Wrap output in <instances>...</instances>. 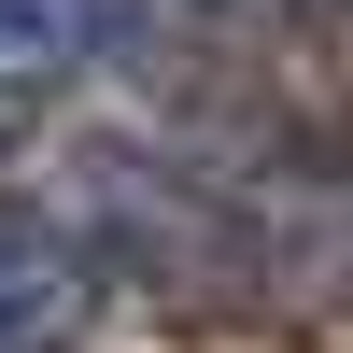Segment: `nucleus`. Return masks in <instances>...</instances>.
I'll return each instance as SVG.
<instances>
[{"mask_svg": "<svg viewBox=\"0 0 353 353\" xmlns=\"http://www.w3.org/2000/svg\"><path fill=\"white\" fill-rule=\"evenodd\" d=\"M99 57H128V0H0V141L57 113Z\"/></svg>", "mask_w": 353, "mask_h": 353, "instance_id": "f257e3e1", "label": "nucleus"}, {"mask_svg": "<svg viewBox=\"0 0 353 353\" xmlns=\"http://www.w3.org/2000/svg\"><path fill=\"white\" fill-rule=\"evenodd\" d=\"M99 311V254L43 212H0V353H71Z\"/></svg>", "mask_w": 353, "mask_h": 353, "instance_id": "f03ea898", "label": "nucleus"}, {"mask_svg": "<svg viewBox=\"0 0 353 353\" xmlns=\"http://www.w3.org/2000/svg\"><path fill=\"white\" fill-rule=\"evenodd\" d=\"M283 28H297V43H353V0H269Z\"/></svg>", "mask_w": 353, "mask_h": 353, "instance_id": "7ed1b4c3", "label": "nucleus"}]
</instances>
